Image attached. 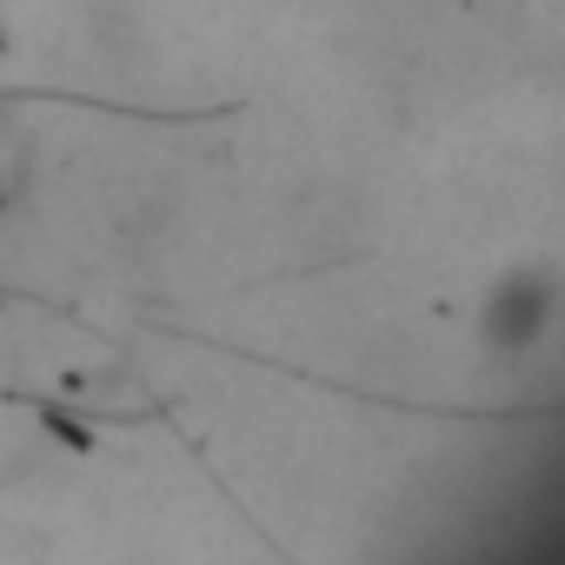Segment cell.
Segmentation results:
<instances>
[]
</instances>
